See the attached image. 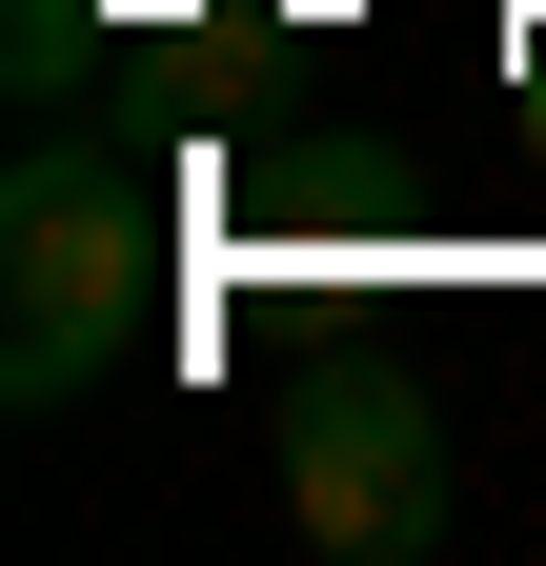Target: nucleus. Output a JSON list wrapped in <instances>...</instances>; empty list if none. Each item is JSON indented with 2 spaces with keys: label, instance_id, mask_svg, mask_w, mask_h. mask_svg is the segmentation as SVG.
<instances>
[{
  "label": "nucleus",
  "instance_id": "1",
  "mask_svg": "<svg viewBox=\"0 0 546 566\" xmlns=\"http://www.w3.org/2000/svg\"><path fill=\"white\" fill-rule=\"evenodd\" d=\"M0 243H21V324H0V385H21V405L102 385V365H122V324H143V263H162L143 182H122V163H82V142H21V202H0Z\"/></svg>",
  "mask_w": 546,
  "mask_h": 566
},
{
  "label": "nucleus",
  "instance_id": "2",
  "mask_svg": "<svg viewBox=\"0 0 546 566\" xmlns=\"http://www.w3.org/2000/svg\"><path fill=\"white\" fill-rule=\"evenodd\" d=\"M445 506H465V485H445V405L345 385V405L284 424V526H304V546H345V566H426Z\"/></svg>",
  "mask_w": 546,
  "mask_h": 566
},
{
  "label": "nucleus",
  "instance_id": "3",
  "mask_svg": "<svg viewBox=\"0 0 546 566\" xmlns=\"http://www.w3.org/2000/svg\"><path fill=\"white\" fill-rule=\"evenodd\" d=\"M82 21H102V0H21V82H41V102L82 82Z\"/></svg>",
  "mask_w": 546,
  "mask_h": 566
}]
</instances>
